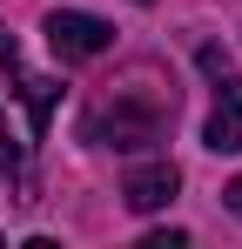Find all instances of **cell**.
<instances>
[{"mask_svg":"<svg viewBox=\"0 0 242 249\" xmlns=\"http://www.w3.org/2000/svg\"><path fill=\"white\" fill-rule=\"evenodd\" d=\"M168 122H175V94H135V88H121V94H108L87 115V142H101V148H155L168 135Z\"/></svg>","mask_w":242,"mask_h":249,"instance_id":"1","label":"cell"},{"mask_svg":"<svg viewBox=\"0 0 242 249\" xmlns=\"http://www.w3.org/2000/svg\"><path fill=\"white\" fill-rule=\"evenodd\" d=\"M47 47L61 61H94V54L115 47V27L94 20V14H47Z\"/></svg>","mask_w":242,"mask_h":249,"instance_id":"2","label":"cell"},{"mask_svg":"<svg viewBox=\"0 0 242 249\" xmlns=\"http://www.w3.org/2000/svg\"><path fill=\"white\" fill-rule=\"evenodd\" d=\"M175 189H182V168L175 162H148V168H135V175L121 182V202L135 209V215H148V209L175 202Z\"/></svg>","mask_w":242,"mask_h":249,"instance_id":"3","label":"cell"},{"mask_svg":"<svg viewBox=\"0 0 242 249\" xmlns=\"http://www.w3.org/2000/svg\"><path fill=\"white\" fill-rule=\"evenodd\" d=\"M202 142H208L215 155H242V88L215 94V115H208V128H202Z\"/></svg>","mask_w":242,"mask_h":249,"instance_id":"4","label":"cell"},{"mask_svg":"<svg viewBox=\"0 0 242 249\" xmlns=\"http://www.w3.org/2000/svg\"><path fill=\"white\" fill-rule=\"evenodd\" d=\"M195 68H202V74H208V88H215V94H229V88H242V74H236V61H229V54H222V47H215V41H202V47H195Z\"/></svg>","mask_w":242,"mask_h":249,"instance_id":"5","label":"cell"},{"mask_svg":"<svg viewBox=\"0 0 242 249\" xmlns=\"http://www.w3.org/2000/svg\"><path fill=\"white\" fill-rule=\"evenodd\" d=\"M27 88V115H34V135H47V115H54V101H61V81H20Z\"/></svg>","mask_w":242,"mask_h":249,"instance_id":"6","label":"cell"},{"mask_svg":"<svg viewBox=\"0 0 242 249\" xmlns=\"http://www.w3.org/2000/svg\"><path fill=\"white\" fill-rule=\"evenodd\" d=\"M14 168H20V142H14V128L0 115V175H14Z\"/></svg>","mask_w":242,"mask_h":249,"instance_id":"7","label":"cell"},{"mask_svg":"<svg viewBox=\"0 0 242 249\" xmlns=\"http://www.w3.org/2000/svg\"><path fill=\"white\" fill-rule=\"evenodd\" d=\"M182 243H189L182 229H155V236H148V243H141V249H182Z\"/></svg>","mask_w":242,"mask_h":249,"instance_id":"8","label":"cell"},{"mask_svg":"<svg viewBox=\"0 0 242 249\" xmlns=\"http://www.w3.org/2000/svg\"><path fill=\"white\" fill-rule=\"evenodd\" d=\"M222 202H229V209H236V215H242V175H236V182H229V189H222Z\"/></svg>","mask_w":242,"mask_h":249,"instance_id":"9","label":"cell"},{"mask_svg":"<svg viewBox=\"0 0 242 249\" xmlns=\"http://www.w3.org/2000/svg\"><path fill=\"white\" fill-rule=\"evenodd\" d=\"M141 7H148V0H141Z\"/></svg>","mask_w":242,"mask_h":249,"instance_id":"10","label":"cell"}]
</instances>
